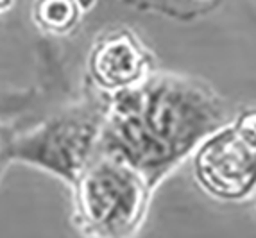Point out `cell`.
I'll return each mask as SVG.
<instances>
[{
  "label": "cell",
  "mask_w": 256,
  "mask_h": 238,
  "mask_svg": "<svg viewBox=\"0 0 256 238\" xmlns=\"http://www.w3.org/2000/svg\"><path fill=\"white\" fill-rule=\"evenodd\" d=\"M224 122L226 111L206 86L149 76L108 95L97 152L129 165L154 188Z\"/></svg>",
  "instance_id": "6da1fadb"
},
{
  "label": "cell",
  "mask_w": 256,
  "mask_h": 238,
  "mask_svg": "<svg viewBox=\"0 0 256 238\" xmlns=\"http://www.w3.org/2000/svg\"><path fill=\"white\" fill-rule=\"evenodd\" d=\"M74 222L86 238H134L152 186L126 163L97 152L72 181Z\"/></svg>",
  "instance_id": "7a4b0ae2"
},
{
  "label": "cell",
  "mask_w": 256,
  "mask_h": 238,
  "mask_svg": "<svg viewBox=\"0 0 256 238\" xmlns=\"http://www.w3.org/2000/svg\"><path fill=\"white\" fill-rule=\"evenodd\" d=\"M104 104L90 111L76 110L47 124L34 136L8 147V156L24 158L63 176L70 184L97 154Z\"/></svg>",
  "instance_id": "3957f363"
},
{
  "label": "cell",
  "mask_w": 256,
  "mask_h": 238,
  "mask_svg": "<svg viewBox=\"0 0 256 238\" xmlns=\"http://www.w3.org/2000/svg\"><path fill=\"white\" fill-rule=\"evenodd\" d=\"M196 174L212 196L242 199L256 186V150L224 126L197 147Z\"/></svg>",
  "instance_id": "277c9868"
},
{
  "label": "cell",
  "mask_w": 256,
  "mask_h": 238,
  "mask_svg": "<svg viewBox=\"0 0 256 238\" xmlns=\"http://www.w3.org/2000/svg\"><path fill=\"white\" fill-rule=\"evenodd\" d=\"M88 74L102 94H116L140 84L150 76V56L134 34L113 30L92 47Z\"/></svg>",
  "instance_id": "5b68a950"
},
{
  "label": "cell",
  "mask_w": 256,
  "mask_h": 238,
  "mask_svg": "<svg viewBox=\"0 0 256 238\" xmlns=\"http://www.w3.org/2000/svg\"><path fill=\"white\" fill-rule=\"evenodd\" d=\"M34 20L50 34H68L79 22L77 0H36Z\"/></svg>",
  "instance_id": "8992f818"
},
{
  "label": "cell",
  "mask_w": 256,
  "mask_h": 238,
  "mask_svg": "<svg viewBox=\"0 0 256 238\" xmlns=\"http://www.w3.org/2000/svg\"><path fill=\"white\" fill-rule=\"evenodd\" d=\"M233 129L252 150H256V110H249L242 113L238 120L233 124Z\"/></svg>",
  "instance_id": "52a82bcc"
},
{
  "label": "cell",
  "mask_w": 256,
  "mask_h": 238,
  "mask_svg": "<svg viewBox=\"0 0 256 238\" xmlns=\"http://www.w3.org/2000/svg\"><path fill=\"white\" fill-rule=\"evenodd\" d=\"M6 156H8V147L4 145V138L0 134V168H2V163H4Z\"/></svg>",
  "instance_id": "ba28073f"
},
{
  "label": "cell",
  "mask_w": 256,
  "mask_h": 238,
  "mask_svg": "<svg viewBox=\"0 0 256 238\" xmlns=\"http://www.w3.org/2000/svg\"><path fill=\"white\" fill-rule=\"evenodd\" d=\"M14 0H0V13H4V11H8L9 8H11V4H13Z\"/></svg>",
  "instance_id": "9c48e42d"
}]
</instances>
